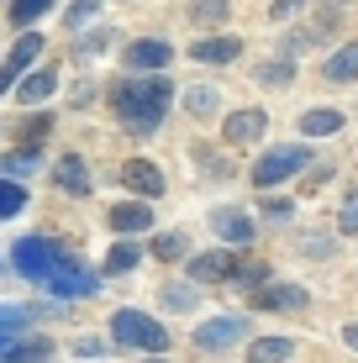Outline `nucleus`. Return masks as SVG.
Returning a JSON list of instances; mask_svg holds the SVG:
<instances>
[{"instance_id":"obj_11","label":"nucleus","mask_w":358,"mask_h":363,"mask_svg":"<svg viewBox=\"0 0 358 363\" xmlns=\"http://www.w3.org/2000/svg\"><path fill=\"white\" fill-rule=\"evenodd\" d=\"M169 58H174V48H169L164 37H147V43H132V48H127V64H132V69H153V74H158Z\"/></svg>"},{"instance_id":"obj_35","label":"nucleus","mask_w":358,"mask_h":363,"mask_svg":"<svg viewBox=\"0 0 358 363\" xmlns=\"http://www.w3.org/2000/svg\"><path fill=\"white\" fill-rule=\"evenodd\" d=\"M232 279H237V284H264V264H237Z\"/></svg>"},{"instance_id":"obj_19","label":"nucleus","mask_w":358,"mask_h":363,"mask_svg":"<svg viewBox=\"0 0 358 363\" xmlns=\"http://www.w3.org/2000/svg\"><path fill=\"white\" fill-rule=\"evenodd\" d=\"M253 79H258V84H269V90H285V84L295 79V64H290V58H269V64H258V69H253Z\"/></svg>"},{"instance_id":"obj_33","label":"nucleus","mask_w":358,"mask_h":363,"mask_svg":"<svg viewBox=\"0 0 358 363\" xmlns=\"http://www.w3.org/2000/svg\"><path fill=\"white\" fill-rule=\"evenodd\" d=\"M258 211H264V216L274 221V227H285V221L295 216V206H290V200H264V206H258Z\"/></svg>"},{"instance_id":"obj_9","label":"nucleus","mask_w":358,"mask_h":363,"mask_svg":"<svg viewBox=\"0 0 358 363\" xmlns=\"http://www.w3.org/2000/svg\"><path fill=\"white\" fill-rule=\"evenodd\" d=\"M306 295L301 284H258V295H253V306L258 311H306Z\"/></svg>"},{"instance_id":"obj_13","label":"nucleus","mask_w":358,"mask_h":363,"mask_svg":"<svg viewBox=\"0 0 358 363\" xmlns=\"http://www.w3.org/2000/svg\"><path fill=\"white\" fill-rule=\"evenodd\" d=\"M111 227L116 232H147L153 227V211L142 200H121V206H111Z\"/></svg>"},{"instance_id":"obj_23","label":"nucleus","mask_w":358,"mask_h":363,"mask_svg":"<svg viewBox=\"0 0 358 363\" xmlns=\"http://www.w3.org/2000/svg\"><path fill=\"white\" fill-rule=\"evenodd\" d=\"M27 327H32V311L27 306H0V337H6V342H16Z\"/></svg>"},{"instance_id":"obj_29","label":"nucleus","mask_w":358,"mask_h":363,"mask_svg":"<svg viewBox=\"0 0 358 363\" xmlns=\"http://www.w3.org/2000/svg\"><path fill=\"white\" fill-rule=\"evenodd\" d=\"M190 253V242H184L179 232H164V237H153V258H164V264H174V258Z\"/></svg>"},{"instance_id":"obj_21","label":"nucleus","mask_w":358,"mask_h":363,"mask_svg":"<svg viewBox=\"0 0 358 363\" xmlns=\"http://www.w3.org/2000/svg\"><path fill=\"white\" fill-rule=\"evenodd\" d=\"M290 358V337H258L248 347V363H285Z\"/></svg>"},{"instance_id":"obj_39","label":"nucleus","mask_w":358,"mask_h":363,"mask_svg":"<svg viewBox=\"0 0 358 363\" xmlns=\"http://www.w3.org/2000/svg\"><path fill=\"white\" fill-rule=\"evenodd\" d=\"M101 347H106L101 337H79V353H84V358H95V353H101Z\"/></svg>"},{"instance_id":"obj_38","label":"nucleus","mask_w":358,"mask_h":363,"mask_svg":"<svg viewBox=\"0 0 358 363\" xmlns=\"http://www.w3.org/2000/svg\"><path fill=\"white\" fill-rule=\"evenodd\" d=\"M301 6H306V0H274V11H269V16H274V21H285V16H295Z\"/></svg>"},{"instance_id":"obj_4","label":"nucleus","mask_w":358,"mask_h":363,"mask_svg":"<svg viewBox=\"0 0 358 363\" xmlns=\"http://www.w3.org/2000/svg\"><path fill=\"white\" fill-rule=\"evenodd\" d=\"M301 169H311V153H306L301 143L274 147V153H264V158L253 164V184H258V190H269V184H279V179H295Z\"/></svg>"},{"instance_id":"obj_18","label":"nucleus","mask_w":358,"mask_h":363,"mask_svg":"<svg viewBox=\"0 0 358 363\" xmlns=\"http://www.w3.org/2000/svg\"><path fill=\"white\" fill-rule=\"evenodd\" d=\"M37 53H43V37H37V32H27V37H21V43H16V53L6 58V69H0V74H6V79L16 84V74H27V64H32Z\"/></svg>"},{"instance_id":"obj_37","label":"nucleus","mask_w":358,"mask_h":363,"mask_svg":"<svg viewBox=\"0 0 358 363\" xmlns=\"http://www.w3.org/2000/svg\"><path fill=\"white\" fill-rule=\"evenodd\" d=\"M32 164H37V158H32V147H27V153H11V158H6V169H11V174H27Z\"/></svg>"},{"instance_id":"obj_36","label":"nucleus","mask_w":358,"mask_h":363,"mask_svg":"<svg viewBox=\"0 0 358 363\" xmlns=\"http://www.w3.org/2000/svg\"><path fill=\"white\" fill-rule=\"evenodd\" d=\"M95 11H101V0H79V6L69 11V27H79V21H90Z\"/></svg>"},{"instance_id":"obj_22","label":"nucleus","mask_w":358,"mask_h":363,"mask_svg":"<svg viewBox=\"0 0 358 363\" xmlns=\"http://www.w3.org/2000/svg\"><path fill=\"white\" fill-rule=\"evenodd\" d=\"M47 358H53V342H47V337H32V342H16L0 363H47Z\"/></svg>"},{"instance_id":"obj_24","label":"nucleus","mask_w":358,"mask_h":363,"mask_svg":"<svg viewBox=\"0 0 358 363\" xmlns=\"http://www.w3.org/2000/svg\"><path fill=\"white\" fill-rule=\"evenodd\" d=\"M138 258H142V247H138V242H111V253H106V274H127V269H138Z\"/></svg>"},{"instance_id":"obj_28","label":"nucleus","mask_w":358,"mask_h":363,"mask_svg":"<svg viewBox=\"0 0 358 363\" xmlns=\"http://www.w3.org/2000/svg\"><path fill=\"white\" fill-rule=\"evenodd\" d=\"M332 247L337 242H332L327 232H301L295 237V253H306V258H332Z\"/></svg>"},{"instance_id":"obj_6","label":"nucleus","mask_w":358,"mask_h":363,"mask_svg":"<svg viewBox=\"0 0 358 363\" xmlns=\"http://www.w3.org/2000/svg\"><path fill=\"white\" fill-rule=\"evenodd\" d=\"M264 127H269V116L264 111H232L227 116V127H221V137H227L232 147H248V143H258V137H264Z\"/></svg>"},{"instance_id":"obj_31","label":"nucleus","mask_w":358,"mask_h":363,"mask_svg":"<svg viewBox=\"0 0 358 363\" xmlns=\"http://www.w3.org/2000/svg\"><path fill=\"white\" fill-rule=\"evenodd\" d=\"M337 232L358 237V190H348V200H342V216H337Z\"/></svg>"},{"instance_id":"obj_16","label":"nucleus","mask_w":358,"mask_h":363,"mask_svg":"<svg viewBox=\"0 0 358 363\" xmlns=\"http://www.w3.org/2000/svg\"><path fill=\"white\" fill-rule=\"evenodd\" d=\"M53 179H58V190H69V195H90V174H84V158H58V169H53Z\"/></svg>"},{"instance_id":"obj_40","label":"nucleus","mask_w":358,"mask_h":363,"mask_svg":"<svg viewBox=\"0 0 358 363\" xmlns=\"http://www.w3.org/2000/svg\"><path fill=\"white\" fill-rule=\"evenodd\" d=\"M342 337H348V347H358V321H353V327H348V332H342Z\"/></svg>"},{"instance_id":"obj_26","label":"nucleus","mask_w":358,"mask_h":363,"mask_svg":"<svg viewBox=\"0 0 358 363\" xmlns=\"http://www.w3.org/2000/svg\"><path fill=\"white\" fill-rule=\"evenodd\" d=\"M184 111H190L195 121H201V116H216V90H211V84H190V95H184Z\"/></svg>"},{"instance_id":"obj_27","label":"nucleus","mask_w":358,"mask_h":363,"mask_svg":"<svg viewBox=\"0 0 358 363\" xmlns=\"http://www.w3.org/2000/svg\"><path fill=\"white\" fill-rule=\"evenodd\" d=\"M16 211H27V190L16 179H0V221H11Z\"/></svg>"},{"instance_id":"obj_5","label":"nucleus","mask_w":358,"mask_h":363,"mask_svg":"<svg viewBox=\"0 0 358 363\" xmlns=\"http://www.w3.org/2000/svg\"><path fill=\"white\" fill-rule=\"evenodd\" d=\"M237 337H248V321L242 316H216V321H206V327H195V347H201V353H221V347H232Z\"/></svg>"},{"instance_id":"obj_14","label":"nucleus","mask_w":358,"mask_h":363,"mask_svg":"<svg viewBox=\"0 0 358 363\" xmlns=\"http://www.w3.org/2000/svg\"><path fill=\"white\" fill-rule=\"evenodd\" d=\"M190 53L201 58V64H232V58L242 53L237 37H206V43H190Z\"/></svg>"},{"instance_id":"obj_8","label":"nucleus","mask_w":358,"mask_h":363,"mask_svg":"<svg viewBox=\"0 0 358 363\" xmlns=\"http://www.w3.org/2000/svg\"><path fill=\"white\" fill-rule=\"evenodd\" d=\"M47 290L53 295H95V274H84L79 264H74V258H64V264H58L53 274H47Z\"/></svg>"},{"instance_id":"obj_17","label":"nucleus","mask_w":358,"mask_h":363,"mask_svg":"<svg viewBox=\"0 0 358 363\" xmlns=\"http://www.w3.org/2000/svg\"><path fill=\"white\" fill-rule=\"evenodd\" d=\"M53 90H58V74H53V69H37V74H27V79L16 84L21 106H37V100H47Z\"/></svg>"},{"instance_id":"obj_32","label":"nucleus","mask_w":358,"mask_h":363,"mask_svg":"<svg viewBox=\"0 0 358 363\" xmlns=\"http://www.w3.org/2000/svg\"><path fill=\"white\" fill-rule=\"evenodd\" d=\"M47 132H53V121H47V116H27V121H21V143H27V147L43 143Z\"/></svg>"},{"instance_id":"obj_7","label":"nucleus","mask_w":358,"mask_h":363,"mask_svg":"<svg viewBox=\"0 0 358 363\" xmlns=\"http://www.w3.org/2000/svg\"><path fill=\"white\" fill-rule=\"evenodd\" d=\"M211 227H216L221 242H232V247H248V242H253V221L242 216L237 206H216V211H211Z\"/></svg>"},{"instance_id":"obj_25","label":"nucleus","mask_w":358,"mask_h":363,"mask_svg":"<svg viewBox=\"0 0 358 363\" xmlns=\"http://www.w3.org/2000/svg\"><path fill=\"white\" fill-rule=\"evenodd\" d=\"M190 16L201 21V27H221V21L232 16V0H195V6H190Z\"/></svg>"},{"instance_id":"obj_15","label":"nucleus","mask_w":358,"mask_h":363,"mask_svg":"<svg viewBox=\"0 0 358 363\" xmlns=\"http://www.w3.org/2000/svg\"><path fill=\"white\" fill-rule=\"evenodd\" d=\"M322 74H327L332 84H348V79H358V43H342L337 53H332L327 64H322Z\"/></svg>"},{"instance_id":"obj_20","label":"nucleus","mask_w":358,"mask_h":363,"mask_svg":"<svg viewBox=\"0 0 358 363\" xmlns=\"http://www.w3.org/2000/svg\"><path fill=\"white\" fill-rule=\"evenodd\" d=\"M301 132H306V137H332V132H342V111H306V116H301Z\"/></svg>"},{"instance_id":"obj_30","label":"nucleus","mask_w":358,"mask_h":363,"mask_svg":"<svg viewBox=\"0 0 358 363\" xmlns=\"http://www.w3.org/2000/svg\"><path fill=\"white\" fill-rule=\"evenodd\" d=\"M47 6H53V0H16V6H11V21H16V27H32Z\"/></svg>"},{"instance_id":"obj_2","label":"nucleus","mask_w":358,"mask_h":363,"mask_svg":"<svg viewBox=\"0 0 358 363\" xmlns=\"http://www.w3.org/2000/svg\"><path fill=\"white\" fill-rule=\"evenodd\" d=\"M111 337L127 342V347H142V353H164L169 347V332L153 316H142V311H116L111 316Z\"/></svg>"},{"instance_id":"obj_1","label":"nucleus","mask_w":358,"mask_h":363,"mask_svg":"<svg viewBox=\"0 0 358 363\" xmlns=\"http://www.w3.org/2000/svg\"><path fill=\"white\" fill-rule=\"evenodd\" d=\"M169 95H174V84H169L164 74H153V79H127V84L111 90V111L121 116V127H127V132L142 137V132H153L158 121H164Z\"/></svg>"},{"instance_id":"obj_3","label":"nucleus","mask_w":358,"mask_h":363,"mask_svg":"<svg viewBox=\"0 0 358 363\" xmlns=\"http://www.w3.org/2000/svg\"><path fill=\"white\" fill-rule=\"evenodd\" d=\"M64 258L69 253L53 242V237H21L16 242V269L27 274V279H37V284H47V274L64 264Z\"/></svg>"},{"instance_id":"obj_34","label":"nucleus","mask_w":358,"mask_h":363,"mask_svg":"<svg viewBox=\"0 0 358 363\" xmlns=\"http://www.w3.org/2000/svg\"><path fill=\"white\" fill-rule=\"evenodd\" d=\"M164 300H169L174 311H190V306H195V290H190V284H169V290H164Z\"/></svg>"},{"instance_id":"obj_12","label":"nucleus","mask_w":358,"mask_h":363,"mask_svg":"<svg viewBox=\"0 0 358 363\" xmlns=\"http://www.w3.org/2000/svg\"><path fill=\"white\" fill-rule=\"evenodd\" d=\"M237 264H242L237 253H201L190 269H195V279H201V284H216V279H232Z\"/></svg>"},{"instance_id":"obj_41","label":"nucleus","mask_w":358,"mask_h":363,"mask_svg":"<svg viewBox=\"0 0 358 363\" xmlns=\"http://www.w3.org/2000/svg\"><path fill=\"white\" fill-rule=\"evenodd\" d=\"M6 84H11V79H6V74H0V95H6Z\"/></svg>"},{"instance_id":"obj_10","label":"nucleus","mask_w":358,"mask_h":363,"mask_svg":"<svg viewBox=\"0 0 358 363\" xmlns=\"http://www.w3.org/2000/svg\"><path fill=\"white\" fill-rule=\"evenodd\" d=\"M121 184H127V190H138V195H147V200L164 195V174L147 164V158H132V164H121Z\"/></svg>"}]
</instances>
